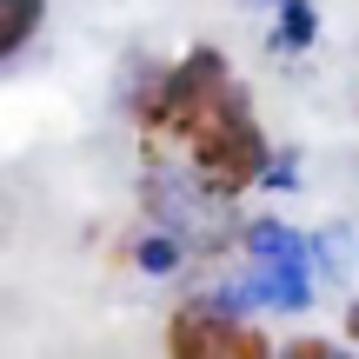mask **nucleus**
Listing matches in <instances>:
<instances>
[{
	"mask_svg": "<svg viewBox=\"0 0 359 359\" xmlns=\"http://www.w3.org/2000/svg\"><path fill=\"white\" fill-rule=\"evenodd\" d=\"M147 127L173 133L180 147L193 154V167L213 193H240L253 187V173L266 167V133L253 127L240 87L226 80L219 53H193L187 67H173L154 93H147Z\"/></svg>",
	"mask_w": 359,
	"mask_h": 359,
	"instance_id": "1",
	"label": "nucleus"
},
{
	"mask_svg": "<svg viewBox=\"0 0 359 359\" xmlns=\"http://www.w3.org/2000/svg\"><path fill=\"white\" fill-rule=\"evenodd\" d=\"M167 346H173L180 359H259V353H266V333H253V326H233L226 313L187 306V313H173Z\"/></svg>",
	"mask_w": 359,
	"mask_h": 359,
	"instance_id": "2",
	"label": "nucleus"
},
{
	"mask_svg": "<svg viewBox=\"0 0 359 359\" xmlns=\"http://www.w3.org/2000/svg\"><path fill=\"white\" fill-rule=\"evenodd\" d=\"M346 326H353V339H359V306H353V320H346Z\"/></svg>",
	"mask_w": 359,
	"mask_h": 359,
	"instance_id": "4",
	"label": "nucleus"
},
{
	"mask_svg": "<svg viewBox=\"0 0 359 359\" xmlns=\"http://www.w3.org/2000/svg\"><path fill=\"white\" fill-rule=\"evenodd\" d=\"M40 13H47V0H0V60L40 34Z\"/></svg>",
	"mask_w": 359,
	"mask_h": 359,
	"instance_id": "3",
	"label": "nucleus"
}]
</instances>
